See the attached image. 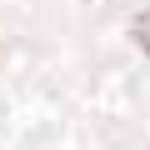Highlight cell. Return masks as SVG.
I'll return each mask as SVG.
<instances>
[]
</instances>
